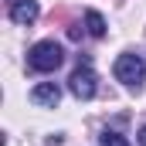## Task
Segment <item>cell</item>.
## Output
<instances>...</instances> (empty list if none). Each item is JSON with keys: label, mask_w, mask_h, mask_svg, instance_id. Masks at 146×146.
<instances>
[{"label": "cell", "mask_w": 146, "mask_h": 146, "mask_svg": "<svg viewBox=\"0 0 146 146\" xmlns=\"http://www.w3.org/2000/svg\"><path fill=\"white\" fill-rule=\"evenodd\" d=\"M61 61H65V51L58 41H37L27 51V65L34 72H54V68H61Z\"/></svg>", "instance_id": "cell-1"}, {"label": "cell", "mask_w": 146, "mask_h": 146, "mask_svg": "<svg viewBox=\"0 0 146 146\" xmlns=\"http://www.w3.org/2000/svg\"><path fill=\"white\" fill-rule=\"evenodd\" d=\"M139 146H146V126L139 129Z\"/></svg>", "instance_id": "cell-9"}, {"label": "cell", "mask_w": 146, "mask_h": 146, "mask_svg": "<svg viewBox=\"0 0 146 146\" xmlns=\"http://www.w3.org/2000/svg\"><path fill=\"white\" fill-rule=\"evenodd\" d=\"M85 27H88L92 37H106V21H102V14H95V10L85 14Z\"/></svg>", "instance_id": "cell-6"}, {"label": "cell", "mask_w": 146, "mask_h": 146, "mask_svg": "<svg viewBox=\"0 0 146 146\" xmlns=\"http://www.w3.org/2000/svg\"><path fill=\"white\" fill-rule=\"evenodd\" d=\"M115 78L126 85V88H139L146 78V65L139 54H133V51H126V54H119L115 58Z\"/></svg>", "instance_id": "cell-2"}, {"label": "cell", "mask_w": 146, "mask_h": 146, "mask_svg": "<svg viewBox=\"0 0 146 146\" xmlns=\"http://www.w3.org/2000/svg\"><path fill=\"white\" fill-rule=\"evenodd\" d=\"M31 102L34 106H44V109H54L58 102H61V88L54 85V82H41L31 88Z\"/></svg>", "instance_id": "cell-4"}, {"label": "cell", "mask_w": 146, "mask_h": 146, "mask_svg": "<svg viewBox=\"0 0 146 146\" xmlns=\"http://www.w3.org/2000/svg\"><path fill=\"white\" fill-rule=\"evenodd\" d=\"M10 21L14 24H34L37 21V3L34 0H10Z\"/></svg>", "instance_id": "cell-5"}, {"label": "cell", "mask_w": 146, "mask_h": 146, "mask_svg": "<svg viewBox=\"0 0 146 146\" xmlns=\"http://www.w3.org/2000/svg\"><path fill=\"white\" fill-rule=\"evenodd\" d=\"M102 146H129V143H126V139H122L119 133H112V129H106V133H102Z\"/></svg>", "instance_id": "cell-7"}, {"label": "cell", "mask_w": 146, "mask_h": 146, "mask_svg": "<svg viewBox=\"0 0 146 146\" xmlns=\"http://www.w3.org/2000/svg\"><path fill=\"white\" fill-rule=\"evenodd\" d=\"M68 88H72L75 99H92V95H95V72H92L88 58L78 61V68H75L72 78H68Z\"/></svg>", "instance_id": "cell-3"}, {"label": "cell", "mask_w": 146, "mask_h": 146, "mask_svg": "<svg viewBox=\"0 0 146 146\" xmlns=\"http://www.w3.org/2000/svg\"><path fill=\"white\" fill-rule=\"evenodd\" d=\"M68 37H72V41H78V37H82V27H78V24H72V27H68Z\"/></svg>", "instance_id": "cell-8"}]
</instances>
